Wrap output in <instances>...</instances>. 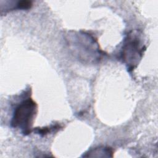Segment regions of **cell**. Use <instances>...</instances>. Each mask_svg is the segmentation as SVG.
<instances>
[{
    "mask_svg": "<svg viewBox=\"0 0 158 158\" xmlns=\"http://www.w3.org/2000/svg\"><path fill=\"white\" fill-rule=\"evenodd\" d=\"M37 113V104L31 99L22 101L14 112L11 125L19 128L25 135L30 133L35 117Z\"/></svg>",
    "mask_w": 158,
    "mask_h": 158,
    "instance_id": "1",
    "label": "cell"
},
{
    "mask_svg": "<svg viewBox=\"0 0 158 158\" xmlns=\"http://www.w3.org/2000/svg\"><path fill=\"white\" fill-rule=\"evenodd\" d=\"M143 49V46L136 34L128 35L122 47V56L123 60L129 69H133L138 64L142 57Z\"/></svg>",
    "mask_w": 158,
    "mask_h": 158,
    "instance_id": "2",
    "label": "cell"
},
{
    "mask_svg": "<svg viewBox=\"0 0 158 158\" xmlns=\"http://www.w3.org/2000/svg\"><path fill=\"white\" fill-rule=\"evenodd\" d=\"M112 151L109 148L99 147L91 150L88 152V155L84 156L85 157H94L97 154H98L97 157H99L100 154H102L104 157H112Z\"/></svg>",
    "mask_w": 158,
    "mask_h": 158,
    "instance_id": "3",
    "label": "cell"
}]
</instances>
